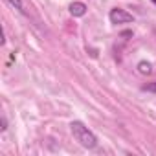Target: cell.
I'll return each mask as SVG.
<instances>
[{"label": "cell", "mask_w": 156, "mask_h": 156, "mask_svg": "<svg viewBox=\"0 0 156 156\" xmlns=\"http://www.w3.org/2000/svg\"><path fill=\"white\" fill-rule=\"evenodd\" d=\"M70 130H72V136L79 141L83 147H87V149H96V147H98V138H96V134H94L85 123H81V121H72V123H70Z\"/></svg>", "instance_id": "cell-1"}, {"label": "cell", "mask_w": 156, "mask_h": 156, "mask_svg": "<svg viewBox=\"0 0 156 156\" xmlns=\"http://www.w3.org/2000/svg\"><path fill=\"white\" fill-rule=\"evenodd\" d=\"M8 129V123H6V118L2 116V130H6Z\"/></svg>", "instance_id": "cell-7"}, {"label": "cell", "mask_w": 156, "mask_h": 156, "mask_svg": "<svg viewBox=\"0 0 156 156\" xmlns=\"http://www.w3.org/2000/svg\"><path fill=\"white\" fill-rule=\"evenodd\" d=\"M108 19H110V22H112V24H129V22H132V20H134V17H132L130 13H127L125 9H119V8L110 9Z\"/></svg>", "instance_id": "cell-2"}, {"label": "cell", "mask_w": 156, "mask_h": 156, "mask_svg": "<svg viewBox=\"0 0 156 156\" xmlns=\"http://www.w3.org/2000/svg\"><path fill=\"white\" fill-rule=\"evenodd\" d=\"M70 13H72L73 17H83V15L87 13V6H85L83 2H72V4H70Z\"/></svg>", "instance_id": "cell-3"}, {"label": "cell", "mask_w": 156, "mask_h": 156, "mask_svg": "<svg viewBox=\"0 0 156 156\" xmlns=\"http://www.w3.org/2000/svg\"><path fill=\"white\" fill-rule=\"evenodd\" d=\"M145 90H149V92H156V83H152V85H147V87H145Z\"/></svg>", "instance_id": "cell-6"}, {"label": "cell", "mask_w": 156, "mask_h": 156, "mask_svg": "<svg viewBox=\"0 0 156 156\" xmlns=\"http://www.w3.org/2000/svg\"><path fill=\"white\" fill-rule=\"evenodd\" d=\"M6 2H9L15 9H19V11H24V6H22V0H6Z\"/></svg>", "instance_id": "cell-5"}, {"label": "cell", "mask_w": 156, "mask_h": 156, "mask_svg": "<svg viewBox=\"0 0 156 156\" xmlns=\"http://www.w3.org/2000/svg\"><path fill=\"white\" fill-rule=\"evenodd\" d=\"M151 2H152V4H154V6H156V0H151Z\"/></svg>", "instance_id": "cell-8"}, {"label": "cell", "mask_w": 156, "mask_h": 156, "mask_svg": "<svg viewBox=\"0 0 156 156\" xmlns=\"http://www.w3.org/2000/svg\"><path fill=\"white\" fill-rule=\"evenodd\" d=\"M138 70H140V73H143V75L147 73V75H149V73L152 72V66H151V62H145V61H141V62L138 64Z\"/></svg>", "instance_id": "cell-4"}]
</instances>
